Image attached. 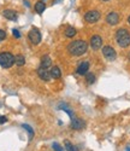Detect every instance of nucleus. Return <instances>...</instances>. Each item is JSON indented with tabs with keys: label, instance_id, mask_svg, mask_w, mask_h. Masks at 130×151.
Instances as JSON below:
<instances>
[{
	"label": "nucleus",
	"instance_id": "nucleus-1",
	"mask_svg": "<svg viewBox=\"0 0 130 151\" xmlns=\"http://www.w3.org/2000/svg\"><path fill=\"white\" fill-rule=\"evenodd\" d=\"M88 44L84 40H75L68 45V51L71 56H82L87 52Z\"/></svg>",
	"mask_w": 130,
	"mask_h": 151
},
{
	"label": "nucleus",
	"instance_id": "nucleus-2",
	"mask_svg": "<svg viewBox=\"0 0 130 151\" xmlns=\"http://www.w3.org/2000/svg\"><path fill=\"white\" fill-rule=\"evenodd\" d=\"M116 41L123 48L128 47L130 45V33L124 28L118 29L116 32Z\"/></svg>",
	"mask_w": 130,
	"mask_h": 151
},
{
	"label": "nucleus",
	"instance_id": "nucleus-3",
	"mask_svg": "<svg viewBox=\"0 0 130 151\" xmlns=\"http://www.w3.org/2000/svg\"><path fill=\"white\" fill-rule=\"evenodd\" d=\"M15 64V56L10 52H1L0 53V65L5 69L11 68Z\"/></svg>",
	"mask_w": 130,
	"mask_h": 151
},
{
	"label": "nucleus",
	"instance_id": "nucleus-4",
	"mask_svg": "<svg viewBox=\"0 0 130 151\" xmlns=\"http://www.w3.org/2000/svg\"><path fill=\"white\" fill-rule=\"evenodd\" d=\"M100 17H101V15L98 10H90L84 15V21L87 23H96L100 19Z\"/></svg>",
	"mask_w": 130,
	"mask_h": 151
},
{
	"label": "nucleus",
	"instance_id": "nucleus-5",
	"mask_svg": "<svg viewBox=\"0 0 130 151\" xmlns=\"http://www.w3.org/2000/svg\"><path fill=\"white\" fill-rule=\"evenodd\" d=\"M28 37H29V40H30V42L33 44V45H39L41 42V33L39 32V29L37 28H31L30 29V32H29V34H28Z\"/></svg>",
	"mask_w": 130,
	"mask_h": 151
},
{
	"label": "nucleus",
	"instance_id": "nucleus-6",
	"mask_svg": "<svg viewBox=\"0 0 130 151\" xmlns=\"http://www.w3.org/2000/svg\"><path fill=\"white\" fill-rule=\"evenodd\" d=\"M102 55L107 60H114L117 57V53L114 51V48L111 46H104L102 47Z\"/></svg>",
	"mask_w": 130,
	"mask_h": 151
},
{
	"label": "nucleus",
	"instance_id": "nucleus-7",
	"mask_svg": "<svg viewBox=\"0 0 130 151\" xmlns=\"http://www.w3.org/2000/svg\"><path fill=\"white\" fill-rule=\"evenodd\" d=\"M102 46V37L100 35H93L90 37V47H92L94 51L99 50Z\"/></svg>",
	"mask_w": 130,
	"mask_h": 151
},
{
	"label": "nucleus",
	"instance_id": "nucleus-8",
	"mask_svg": "<svg viewBox=\"0 0 130 151\" xmlns=\"http://www.w3.org/2000/svg\"><path fill=\"white\" fill-rule=\"evenodd\" d=\"M106 22L110 24V26H116V24H118L119 22V15L117 14V12H110V14L106 16Z\"/></svg>",
	"mask_w": 130,
	"mask_h": 151
},
{
	"label": "nucleus",
	"instance_id": "nucleus-9",
	"mask_svg": "<svg viewBox=\"0 0 130 151\" xmlns=\"http://www.w3.org/2000/svg\"><path fill=\"white\" fill-rule=\"evenodd\" d=\"M37 75L39 78L44 81H49L52 78H51V74H49V70L46 69V68H42V67H39L37 69Z\"/></svg>",
	"mask_w": 130,
	"mask_h": 151
},
{
	"label": "nucleus",
	"instance_id": "nucleus-10",
	"mask_svg": "<svg viewBox=\"0 0 130 151\" xmlns=\"http://www.w3.org/2000/svg\"><path fill=\"white\" fill-rule=\"evenodd\" d=\"M84 127H86V122H84L83 120L77 119V117H75V119L71 120V128H72V129L80 131V129H83Z\"/></svg>",
	"mask_w": 130,
	"mask_h": 151
},
{
	"label": "nucleus",
	"instance_id": "nucleus-11",
	"mask_svg": "<svg viewBox=\"0 0 130 151\" xmlns=\"http://www.w3.org/2000/svg\"><path fill=\"white\" fill-rule=\"evenodd\" d=\"M3 15H4V17L7 18L9 21H17V18H18L17 12H16L15 10H10V9L4 10V11H3Z\"/></svg>",
	"mask_w": 130,
	"mask_h": 151
},
{
	"label": "nucleus",
	"instance_id": "nucleus-12",
	"mask_svg": "<svg viewBox=\"0 0 130 151\" xmlns=\"http://www.w3.org/2000/svg\"><path fill=\"white\" fill-rule=\"evenodd\" d=\"M88 69H89V63L88 62H82L81 64L77 67V74L79 75H86L88 73Z\"/></svg>",
	"mask_w": 130,
	"mask_h": 151
},
{
	"label": "nucleus",
	"instance_id": "nucleus-13",
	"mask_svg": "<svg viewBox=\"0 0 130 151\" xmlns=\"http://www.w3.org/2000/svg\"><path fill=\"white\" fill-rule=\"evenodd\" d=\"M49 74H51L52 79H60V76H61V71L58 67H51Z\"/></svg>",
	"mask_w": 130,
	"mask_h": 151
},
{
	"label": "nucleus",
	"instance_id": "nucleus-14",
	"mask_svg": "<svg viewBox=\"0 0 130 151\" xmlns=\"http://www.w3.org/2000/svg\"><path fill=\"white\" fill-rule=\"evenodd\" d=\"M34 9H35V12H36V14L41 15V14H44V11L46 10V4H45L44 1H36Z\"/></svg>",
	"mask_w": 130,
	"mask_h": 151
},
{
	"label": "nucleus",
	"instance_id": "nucleus-15",
	"mask_svg": "<svg viewBox=\"0 0 130 151\" xmlns=\"http://www.w3.org/2000/svg\"><path fill=\"white\" fill-rule=\"evenodd\" d=\"M51 65H52V59L48 57V56H44L42 58H41V63H40V67H42V68H46V69H48V68H51Z\"/></svg>",
	"mask_w": 130,
	"mask_h": 151
},
{
	"label": "nucleus",
	"instance_id": "nucleus-16",
	"mask_svg": "<svg viewBox=\"0 0 130 151\" xmlns=\"http://www.w3.org/2000/svg\"><path fill=\"white\" fill-rule=\"evenodd\" d=\"M15 63L18 67H23L25 64V57L23 55H17L15 56Z\"/></svg>",
	"mask_w": 130,
	"mask_h": 151
},
{
	"label": "nucleus",
	"instance_id": "nucleus-17",
	"mask_svg": "<svg viewBox=\"0 0 130 151\" xmlns=\"http://www.w3.org/2000/svg\"><path fill=\"white\" fill-rule=\"evenodd\" d=\"M76 34H77V30L74 27H68L65 29V36H68V37H74Z\"/></svg>",
	"mask_w": 130,
	"mask_h": 151
},
{
	"label": "nucleus",
	"instance_id": "nucleus-18",
	"mask_svg": "<svg viewBox=\"0 0 130 151\" xmlns=\"http://www.w3.org/2000/svg\"><path fill=\"white\" fill-rule=\"evenodd\" d=\"M64 145H65V150L66 151H79V149H77L72 143H70L69 140H65Z\"/></svg>",
	"mask_w": 130,
	"mask_h": 151
},
{
	"label": "nucleus",
	"instance_id": "nucleus-19",
	"mask_svg": "<svg viewBox=\"0 0 130 151\" xmlns=\"http://www.w3.org/2000/svg\"><path fill=\"white\" fill-rule=\"evenodd\" d=\"M86 79H87V82H88L89 85H92V83H94V81H95V75H94L93 73H87V74H86Z\"/></svg>",
	"mask_w": 130,
	"mask_h": 151
},
{
	"label": "nucleus",
	"instance_id": "nucleus-20",
	"mask_svg": "<svg viewBox=\"0 0 130 151\" xmlns=\"http://www.w3.org/2000/svg\"><path fill=\"white\" fill-rule=\"evenodd\" d=\"M22 127H23V128H24L25 131H27V132L29 133V139L31 140V139H33V137H34V131H33V128L30 127L29 124H23Z\"/></svg>",
	"mask_w": 130,
	"mask_h": 151
},
{
	"label": "nucleus",
	"instance_id": "nucleus-21",
	"mask_svg": "<svg viewBox=\"0 0 130 151\" xmlns=\"http://www.w3.org/2000/svg\"><path fill=\"white\" fill-rule=\"evenodd\" d=\"M52 146H53V150L54 151H64V149L58 143H53V145H52Z\"/></svg>",
	"mask_w": 130,
	"mask_h": 151
},
{
	"label": "nucleus",
	"instance_id": "nucleus-22",
	"mask_svg": "<svg viewBox=\"0 0 130 151\" xmlns=\"http://www.w3.org/2000/svg\"><path fill=\"white\" fill-rule=\"evenodd\" d=\"M5 37H6V32L3 30V29H0V41H4Z\"/></svg>",
	"mask_w": 130,
	"mask_h": 151
},
{
	"label": "nucleus",
	"instance_id": "nucleus-23",
	"mask_svg": "<svg viewBox=\"0 0 130 151\" xmlns=\"http://www.w3.org/2000/svg\"><path fill=\"white\" fill-rule=\"evenodd\" d=\"M12 34H14V36L17 37V39H18V37H21V33L18 32V29H14V30H12Z\"/></svg>",
	"mask_w": 130,
	"mask_h": 151
},
{
	"label": "nucleus",
	"instance_id": "nucleus-24",
	"mask_svg": "<svg viewBox=\"0 0 130 151\" xmlns=\"http://www.w3.org/2000/svg\"><path fill=\"white\" fill-rule=\"evenodd\" d=\"M7 121V119L5 117V116H0V124H3V123H5Z\"/></svg>",
	"mask_w": 130,
	"mask_h": 151
},
{
	"label": "nucleus",
	"instance_id": "nucleus-25",
	"mask_svg": "<svg viewBox=\"0 0 130 151\" xmlns=\"http://www.w3.org/2000/svg\"><path fill=\"white\" fill-rule=\"evenodd\" d=\"M128 23H129V24H130V16H129V17H128Z\"/></svg>",
	"mask_w": 130,
	"mask_h": 151
},
{
	"label": "nucleus",
	"instance_id": "nucleus-26",
	"mask_svg": "<svg viewBox=\"0 0 130 151\" xmlns=\"http://www.w3.org/2000/svg\"><path fill=\"white\" fill-rule=\"evenodd\" d=\"M126 151H130V146H128V147H126Z\"/></svg>",
	"mask_w": 130,
	"mask_h": 151
},
{
	"label": "nucleus",
	"instance_id": "nucleus-27",
	"mask_svg": "<svg viewBox=\"0 0 130 151\" xmlns=\"http://www.w3.org/2000/svg\"><path fill=\"white\" fill-rule=\"evenodd\" d=\"M128 58H129V59H130V53H129V55H128Z\"/></svg>",
	"mask_w": 130,
	"mask_h": 151
},
{
	"label": "nucleus",
	"instance_id": "nucleus-28",
	"mask_svg": "<svg viewBox=\"0 0 130 151\" xmlns=\"http://www.w3.org/2000/svg\"><path fill=\"white\" fill-rule=\"evenodd\" d=\"M102 1H109V0H102Z\"/></svg>",
	"mask_w": 130,
	"mask_h": 151
}]
</instances>
